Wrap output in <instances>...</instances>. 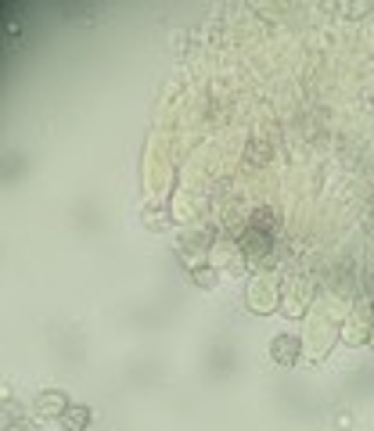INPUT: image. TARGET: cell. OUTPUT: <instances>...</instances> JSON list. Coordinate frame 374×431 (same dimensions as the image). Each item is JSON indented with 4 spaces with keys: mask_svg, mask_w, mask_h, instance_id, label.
I'll return each instance as SVG.
<instances>
[{
    "mask_svg": "<svg viewBox=\"0 0 374 431\" xmlns=\"http://www.w3.org/2000/svg\"><path fill=\"white\" fill-rule=\"evenodd\" d=\"M58 421H62L65 431H83L90 424V407H65L58 414Z\"/></svg>",
    "mask_w": 374,
    "mask_h": 431,
    "instance_id": "6da1fadb",
    "label": "cell"
},
{
    "mask_svg": "<svg viewBox=\"0 0 374 431\" xmlns=\"http://www.w3.org/2000/svg\"><path fill=\"white\" fill-rule=\"evenodd\" d=\"M270 352H273V360H278V363H292L299 356V338L295 335H278Z\"/></svg>",
    "mask_w": 374,
    "mask_h": 431,
    "instance_id": "7a4b0ae2",
    "label": "cell"
},
{
    "mask_svg": "<svg viewBox=\"0 0 374 431\" xmlns=\"http://www.w3.org/2000/svg\"><path fill=\"white\" fill-rule=\"evenodd\" d=\"M252 226L263 231V234H273V231H278V212H273V209H256L252 212Z\"/></svg>",
    "mask_w": 374,
    "mask_h": 431,
    "instance_id": "3957f363",
    "label": "cell"
},
{
    "mask_svg": "<svg viewBox=\"0 0 374 431\" xmlns=\"http://www.w3.org/2000/svg\"><path fill=\"white\" fill-rule=\"evenodd\" d=\"M65 402H69L65 392H43V395H40V410H43V414H62Z\"/></svg>",
    "mask_w": 374,
    "mask_h": 431,
    "instance_id": "277c9868",
    "label": "cell"
},
{
    "mask_svg": "<svg viewBox=\"0 0 374 431\" xmlns=\"http://www.w3.org/2000/svg\"><path fill=\"white\" fill-rule=\"evenodd\" d=\"M194 281H202V284H213V281H216V273H213V270H194Z\"/></svg>",
    "mask_w": 374,
    "mask_h": 431,
    "instance_id": "5b68a950",
    "label": "cell"
},
{
    "mask_svg": "<svg viewBox=\"0 0 374 431\" xmlns=\"http://www.w3.org/2000/svg\"><path fill=\"white\" fill-rule=\"evenodd\" d=\"M11 431H36L33 424H26V421H18V424H11Z\"/></svg>",
    "mask_w": 374,
    "mask_h": 431,
    "instance_id": "8992f818",
    "label": "cell"
}]
</instances>
